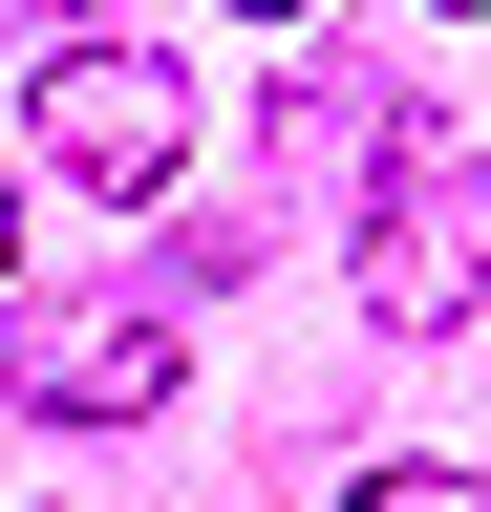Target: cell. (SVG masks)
<instances>
[{
  "label": "cell",
  "mask_w": 491,
  "mask_h": 512,
  "mask_svg": "<svg viewBox=\"0 0 491 512\" xmlns=\"http://www.w3.org/2000/svg\"><path fill=\"white\" fill-rule=\"evenodd\" d=\"M43 171H65V192H107V214H150V192L171 171H193V64H150V43H65V64H43Z\"/></svg>",
  "instance_id": "1"
},
{
  "label": "cell",
  "mask_w": 491,
  "mask_h": 512,
  "mask_svg": "<svg viewBox=\"0 0 491 512\" xmlns=\"http://www.w3.org/2000/svg\"><path fill=\"white\" fill-rule=\"evenodd\" d=\"M22 427H150L171 384H193V320L171 299H65V320H22Z\"/></svg>",
  "instance_id": "2"
},
{
  "label": "cell",
  "mask_w": 491,
  "mask_h": 512,
  "mask_svg": "<svg viewBox=\"0 0 491 512\" xmlns=\"http://www.w3.org/2000/svg\"><path fill=\"white\" fill-rule=\"evenodd\" d=\"M491 299V192L449 214V192H385V214H363V320H385V342H449V320Z\"/></svg>",
  "instance_id": "3"
},
{
  "label": "cell",
  "mask_w": 491,
  "mask_h": 512,
  "mask_svg": "<svg viewBox=\"0 0 491 512\" xmlns=\"http://www.w3.org/2000/svg\"><path fill=\"white\" fill-rule=\"evenodd\" d=\"M342 512H491V491H470V470H363Z\"/></svg>",
  "instance_id": "4"
},
{
  "label": "cell",
  "mask_w": 491,
  "mask_h": 512,
  "mask_svg": "<svg viewBox=\"0 0 491 512\" xmlns=\"http://www.w3.org/2000/svg\"><path fill=\"white\" fill-rule=\"evenodd\" d=\"M0 256H22V171H0Z\"/></svg>",
  "instance_id": "5"
},
{
  "label": "cell",
  "mask_w": 491,
  "mask_h": 512,
  "mask_svg": "<svg viewBox=\"0 0 491 512\" xmlns=\"http://www.w3.org/2000/svg\"><path fill=\"white\" fill-rule=\"evenodd\" d=\"M43 22H65V43H86V22H107V0H43Z\"/></svg>",
  "instance_id": "6"
},
{
  "label": "cell",
  "mask_w": 491,
  "mask_h": 512,
  "mask_svg": "<svg viewBox=\"0 0 491 512\" xmlns=\"http://www.w3.org/2000/svg\"><path fill=\"white\" fill-rule=\"evenodd\" d=\"M235 22H299V0H235Z\"/></svg>",
  "instance_id": "7"
},
{
  "label": "cell",
  "mask_w": 491,
  "mask_h": 512,
  "mask_svg": "<svg viewBox=\"0 0 491 512\" xmlns=\"http://www.w3.org/2000/svg\"><path fill=\"white\" fill-rule=\"evenodd\" d=\"M470 192H491V150H470Z\"/></svg>",
  "instance_id": "8"
},
{
  "label": "cell",
  "mask_w": 491,
  "mask_h": 512,
  "mask_svg": "<svg viewBox=\"0 0 491 512\" xmlns=\"http://www.w3.org/2000/svg\"><path fill=\"white\" fill-rule=\"evenodd\" d=\"M449 22H470V0H449Z\"/></svg>",
  "instance_id": "9"
}]
</instances>
